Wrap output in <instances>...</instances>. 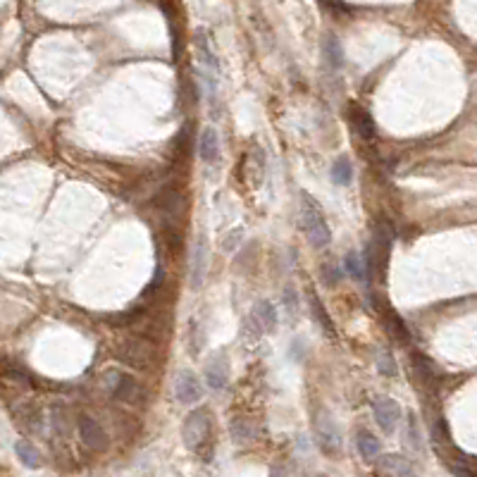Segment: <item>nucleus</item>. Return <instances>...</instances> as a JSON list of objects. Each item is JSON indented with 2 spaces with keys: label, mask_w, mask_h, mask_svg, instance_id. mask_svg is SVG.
<instances>
[{
  "label": "nucleus",
  "mask_w": 477,
  "mask_h": 477,
  "mask_svg": "<svg viewBox=\"0 0 477 477\" xmlns=\"http://www.w3.org/2000/svg\"><path fill=\"white\" fill-rule=\"evenodd\" d=\"M210 411L208 408H198L186 416L184 428H181V437H184V444L189 447L193 454H198L203 461H210L212 456V439H210Z\"/></svg>",
  "instance_id": "nucleus-1"
},
{
  "label": "nucleus",
  "mask_w": 477,
  "mask_h": 477,
  "mask_svg": "<svg viewBox=\"0 0 477 477\" xmlns=\"http://www.w3.org/2000/svg\"><path fill=\"white\" fill-rule=\"evenodd\" d=\"M303 222H306V231H308V238L315 248H325L332 238L330 224L325 219L322 210L318 208V203L308 196H303Z\"/></svg>",
  "instance_id": "nucleus-2"
},
{
  "label": "nucleus",
  "mask_w": 477,
  "mask_h": 477,
  "mask_svg": "<svg viewBox=\"0 0 477 477\" xmlns=\"http://www.w3.org/2000/svg\"><path fill=\"white\" fill-rule=\"evenodd\" d=\"M315 437L318 444L325 454H337L339 447H342V435H339L334 420H332L327 413H318L315 418Z\"/></svg>",
  "instance_id": "nucleus-3"
},
{
  "label": "nucleus",
  "mask_w": 477,
  "mask_h": 477,
  "mask_svg": "<svg viewBox=\"0 0 477 477\" xmlns=\"http://www.w3.org/2000/svg\"><path fill=\"white\" fill-rule=\"evenodd\" d=\"M174 394H177V401H181V404H196L203 397V385L191 370H181L177 380H174Z\"/></svg>",
  "instance_id": "nucleus-4"
},
{
  "label": "nucleus",
  "mask_w": 477,
  "mask_h": 477,
  "mask_svg": "<svg viewBox=\"0 0 477 477\" xmlns=\"http://www.w3.org/2000/svg\"><path fill=\"white\" fill-rule=\"evenodd\" d=\"M373 413H375V420H378V425L385 432H394L397 428L399 418H401V408L394 399L389 397H380L378 401L373 404Z\"/></svg>",
  "instance_id": "nucleus-5"
},
{
  "label": "nucleus",
  "mask_w": 477,
  "mask_h": 477,
  "mask_svg": "<svg viewBox=\"0 0 477 477\" xmlns=\"http://www.w3.org/2000/svg\"><path fill=\"white\" fill-rule=\"evenodd\" d=\"M79 437H81V442L86 444L89 449H105L108 447V435L103 432V428L96 423L93 418H89V416H81L79 418Z\"/></svg>",
  "instance_id": "nucleus-6"
},
{
  "label": "nucleus",
  "mask_w": 477,
  "mask_h": 477,
  "mask_svg": "<svg viewBox=\"0 0 477 477\" xmlns=\"http://www.w3.org/2000/svg\"><path fill=\"white\" fill-rule=\"evenodd\" d=\"M205 382L212 392H222L229 385V363L224 356L210 358V363L205 366Z\"/></svg>",
  "instance_id": "nucleus-7"
},
{
  "label": "nucleus",
  "mask_w": 477,
  "mask_h": 477,
  "mask_svg": "<svg viewBox=\"0 0 477 477\" xmlns=\"http://www.w3.org/2000/svg\"><path fill=\"white\" fill-rule=\"evenodd\" d=\"M349 119H351V124H354V129H356V134L361 136V139H375V122H373V117H370V112L368 110H363L361 105H351L349 108Z\"/></svg>",
  "instance_id": "nucleus-8"
},
{
  "label": "nucleus",
  "mask_w": 477,
  "mask_h": 477,
  "mask_svg": "<svg viewBox=\"0 0 477 477\" xmlns=\"http://www.w3.org/2000/svg\"><path fill=\"white\" fill-rule=\"evenodd\" d=\"M198 153L203 162H215V158L219 155V136L215 127H203L198 136Z\"/></svg>",
  "instance_id": "nucleus-9"
},
{
  "label": "nucleus",
  "mask_w": 477,
  "mask_h": 477,
  "mask_svg": "<svg viewBox=\"0 0 477 477\" xmlns=\"http://www.w3.org/2000/svg\"><path fill=\"white\" fill-rule=\"evenodd\" d=\"M265 179V153L260 146H253L248 150V184L258 189Z\"/></svg>",
  "instance_id": "nucleus-10"
},
{
  "label": "nucleus",
  "mask_w": 477,
  "mask_h": 477,
  "mask_svg": "<svg viewBox=\"0 0 477 477\" xmlns=\"http://www.w3.org/2000/svg\"><path fill=\"white\" fill-rule=\"evenodd\" d=\"M380 473H387V475H411L413 473V466L408 463V458L399 456V454H385L380 456Z\"/></svg>",
  "instance_id": "nucleus-11"
},
{
  "label": "nucleus",
  "mask_w": 477,
  "mask_h": 477,
  "mask_svg": "<svg viewBox=\"0 0 477 477\" xmlns=\"http://www.w3.org/2000/svg\"><path fill=\"white\" fill-rule=\"evenodd\" d=\"M205 265H208V246H205V238H200L196 250H193V272H191L193 289H200V284H203Z\"/></svg>",
  "instance_id": "nucleus-12"
},
{
  "label": "nucleus",
  "mask_w": 477,
  "mask_h": 477,
  "mask_svg": "<svg viewBox=\"0 0 477 477\" xmlns=\"http://www.w3.org/2000/svg\"><path fill=\"white\" fill-rule=\"evenodd\" d=\"M310 310H313V318H315V322L320 325V330H322L327 337L334 339V337H337L334 322H332V318L327 315V310H325L322 301L318 298V294H315V291H310Z\"/></svg>",
  "instance_id": "nucleus-13"
},
{
  "label": "nucleus",
  "mask_w": 477,
  "mask_h": 477,
  "mask_svg": "<svg viewBox=\"0 0 477 477\" xmlns=\"http://www.w3.org/2000/svg\"><path fill=\"white\" fill-rule=\"evenodd\" d=\"M356 447H358V454L366 458V461H373V458H378L380 451H382L380 439L375 437L373 432H358Z\"/></svg>",
  "instance_id": "nucleus-14"
},
{
  "label": "nucleus",
  "mask_w": 477,
  "mask_h": 477,
  "mask_svg": "<svg viewBox=\"0 0 477 477\" xmlns=\"http://www.w3.org/2000/svg\"><path fill=\"white\" fill-rule=\"evenodd\" d=\"M253 315L258 318V322H260V327L265 330V332H272L274 327H277V322H279V315H277V308H274L270 301H260L258 306H255V310H253Z\"/></svg>",
  "instance_id": "nucleus-15"
},
{
  "label": "nucleus",
  "mask_w": 477,
  "mask_h": 477,
  "mask_svg": "<svg viewBox=\"0 0 477 477\" xmlns=\"http://www.w3.org/2000/svg\"><path fill=\"white\" fill-rule=\"evenodd\" d=\"M330 177H332V181H334V184H339V186H349L351 181H354V165H351V160L346 158V155H342V158H337V160H334Z\"/></svg>",
  "instance_id": "nucleus-16"
},
{
  "label": "nucleus",
  "mask_w": 477,
  "mask_h": 477,
  "mask_svg": "<svg viewBox=\"0 0 477 477\" xmlns=\"http://www.w3.org/2000/svg\"><path fill=\"white\" fill-rule=\"evenodd\" d=\"M229 432H231V439H234L236 444H246L253 439V425H250L248 418H231L229 423Z\"/></svg>",
  "instance_id": "nucleus-17"
},
{
  "label": "nucleus",
  "mask_w": 477,
  "mask_h": 477,
  "mask_svg": "<svg viewBox=\"0 0 477 477\" xmlns=\"http://www.w3.org/2000/svg\"><path fill=\"white\" fill-rule=\"evenodd\" d=\"M325 58H327V65L332 70H339V67L344 65V48L334 34H330L327 39H325Z\"/></svg>",
  "instance_id": "nucleus-18"
},
{
  "label": "nucleus",
  "mask_w": 477,
  "mask_h": 477,
  "mask_svg": "<svg viewBox=\"0 0 477 477\" xmlns=\"http://www.w3.org/2000/svg\"><path fill=\"white\" fill-rule=\"evenodd\" d=\"M262 332H265V330L260 327V322H258V318H255V315H248L246 320H243V325H241V339L248 344V346H255V344L260 342Z\"/></svg>",
  "instance_id": "nucleus-19"
},
{
  "label": "nucleus",
  "mask_w": 477,
  "mask_h": 477,
  "mask_svg": "<svg viewBox=\"0 0 477 477\" xmlns=\"http://www.w3.org/2000/svg\"><path fill=\"white\" fill-rule=\"evenodd\" d=\"M344 265H346V272H349V277L351 279H356V282H366V262L361 260V255L356 253V250H349L346 253V258H344Z\"/></svg>",
  "instance_id": "nucleus-20"
},
{
  "label": "nucleus",
  "mask_w": 477,
  "mask_h": 477,
  "mask_svg": "<svg viewBox=\"0 0 477 477\" xmlns=\"http://www.w3.org/2000/svg\"><path fill=\"white\" fill-rule=\"evenodd\" d=\"M15 451H17L20 461H22L27 468H39V451L31 447L27 439H20V442L15 444Z\"/></svg>",
  "instance_id": "nucleus-21"
},
{
  "label": "nucleus",
  "mask_w": 477,
  "mask_h": 477,
  "mask_svg": "<svg viewBox=\"0 0 477 477\" xmlns=\"http://www.w3.org/2000/svg\"><path fill=\"white\" fill-rule=\"evenodd\" d=\"M387 330L389 334H392L394 339H399V342H406L411 339V334H408V327L404 325V320H401L394 310H387Z\"/></svg>",
  "instance_id": "nucleus-22"
},
{
  "label": "nucleus",
  "mask_w": 477,
  "mask_h": 477,
  "mask_svg": "<svg viewBox=\"0 0 477 477\" xmlns=\"http://www.w3.org/2000/svg\"><path fill=\"white\" fill-rule=\"evenodd\" d=\"M196 50H198L200 62H203V65L215 67V55H212V50H210L208 34H205V29H198L196 31Z\"/></svg>",
  "instance_id": "nucleus-23"
},
{
  "label": "nucleus",
  "mask_w": 477,
  "mask_h": 477,
  "mask_svg": "<svg viewBox=\"0 0 477 477\" xmlns=\"http://www.w3.org/2000/svg\"><path fill=\"white\" fill-rule=\"evenodd\" d=\"M378 370L385 378H394L397 375V363H394V356L389 351H380L378 354Z\"/></svg>",
  "instance_id": "nucleus-24"
},
{
  "label": "nucleus",
  "mask_w": 477,
  "mask_h": 477,
  "mask_svg": "<svg viewBox=\"0 0 477 477\" xmlns=\"http://www.w3.org/2000/svg\"><path fill=\"white\" fill-rule=\"evenodd\" d=\"M282 301H284V308H286L289 315H296V313H298V294H296V289L286 286L284 294H282Z\"/></svg>",
  "instance_id": "nucleus-25"
},
{
  "label": "nucleus",
  "mask_w": 477,
  "mask_h": 477,
  "mask_svg": "<svg viewBox=\"0 0 477 477\" xmlns=\"http://www.w3.org/2000/svg\"><path fill=\"white\" fill-rule=\"evenodd\" d=\"M241 238H243V229L241 227H236V231H229V234L222 238V250H224V253L236 250V246L241 243Z\"/></svg>",
  "instance_id": "nucleus-26"
},
{
  "label": "nucleus",
  "mask_w": 477,
  "mask_h": 477,
  "mask_svg": "<svg viewBox=\"0 0 477 477\" xmlns=\"http://www.w3.org/2000/svg\"><path fill=\"white\" fill-rule=\"evenodd\" d=\"M322 279H325V284L334 286V284H339V279H342V272L337 270V265H325L322 267Z\"/></svg>",
  "instance_id": "nucleus-27"
}]
</instances>
